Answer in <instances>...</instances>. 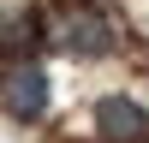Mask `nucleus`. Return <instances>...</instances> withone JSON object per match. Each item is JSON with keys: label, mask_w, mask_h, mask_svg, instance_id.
<instances>
[{"label": "nucleus", "mask_w": 149, "mask_h": 143, "mask_svg": "<svg viewBox=\"0 0 149 143\" xmlns=\"http://www.w3.org/2000/svg\"><path fill=\"white\" fill-rule=\"evenodd\" d=\"M48 101H54V83H48V72L36 66V60H18V66H6V78H0V107H6L12 119H42Z\"/></svg>", "instance_id": "obj_2"}, {"label": "nucleus", "mask_w": 149, "mask_h": 143, "mask_svg": "<svg viewBox=\"0 0 149 143\" xmlns=\"http://www.w3.org/2000/svg\"><path fill=\"white\" fill-rule=\"evenodd\" d=\"M36 42H48L42 12H6L0 18V54H30Z\"/></svg>", "instance_id": "obj_4"}, {"label": "nucleus", "mask_w": 149, "mask_h": 143, "mask_svg": "<svg viewBox=\"0 0 149 143\" xmlns=\"http://www.w3.org/2000/svg\"><path fill=\"white\" fill-rule=\"evenodd\" d=\"M95 131H102V143H149V113L131 95H102L95 101Z\"/></svg>", "instance_id": "obj_3"}, {"label": "nucleus", "mask_w": 149, "mask_h": 143, "mask_svg": "<svg viewBox=\"0 0 149 143\" xmlns=\"http://www.w3.org/2000/svg\"><path fill=\"white\" fill-rule=\"evenodd\" d=\"M42 30L54 48H66L72 60H107L119 48V24L107 18L102 6L78 0V6H60V12H42Z\"/></svg>", "instance_id": "obj_1"}]
</instances>
